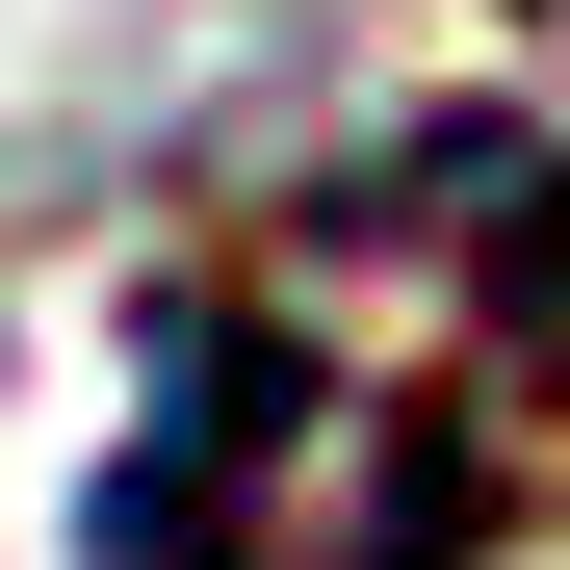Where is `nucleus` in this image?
<instances>
[{
  "instance_id": "1",
  "label": "nucleus",
  "mask_w": 570,
  "mask_h": 570,
  "mask_svg": "<svg viewBox=\"0 0 570 570\" xmlns=\"http://www.w3.org/2000/svg\"><path fill=\"white\" fill-rule=\"evenodd\" d=\"M466 544H493V466L390 390H337L312 337H259L234 285L156 312V415L78 493V570H466Z\"/></svg>"
}]
</instances>
